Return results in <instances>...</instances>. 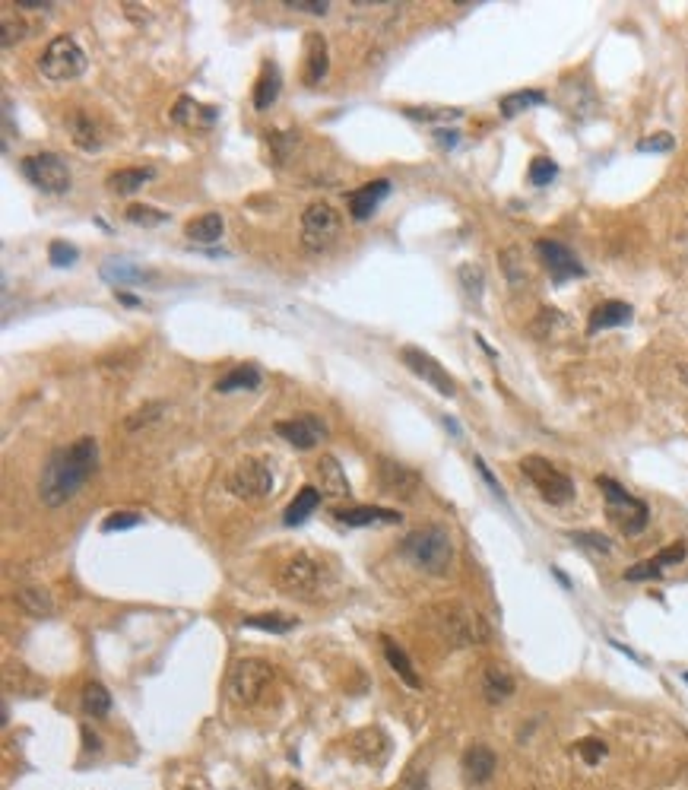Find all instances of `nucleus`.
I'll use <instances>...</instances> for the list:
<instances>
[{"instance_id":"nucleus-17","label":"nucleus","mask_w":688,"mask_h":790,"mask_svg":"<svg viewBox=\"0 0 688 790\" xmlns=\"http://www.w3.org/2000/svg\"><path fill=\"white\" fill-rule=\"evenodd\" d=\"M64 124H67V131H70V140L77 143L80 149H86V153H96V149H102L105 133L98 131L96 118H92L89 112H70Z\"/></svg>"},{"instance_id":"nucleus-49","label":"nucleus","mask_w":688,"mask_h":790,"mask_svg":"<svg viewBox=\"0 0 688 790\" xmlns=\"http://www.w3.org/2000/svg\"><path fill=\"white\" fill-rule=\"evenodd\" d=\"M285 7L295 10V13H314V16H324L330 10L327 0H283Z\"/></svg>"},{"instance_id":"nucleus-32","label":"nucleus","mask_w":688,"mask_h":790,"mask_svg":"<svg viewBox=\"0 0 688 790\" xmlns=\"http://www.w3.org/2000/svg\"><path fill=\"white\" fill-rule=\"evenodd\" d=\"M260 387V371L258 365H238L229 375H223L216 381V391L219 394H232V391H254Z\"/></svg>"},{"instance_id":"nucleus-48","label":"nucleus","mask_w":688,"mask_h":790,"mask_svg":"<svg viewBox=\"0 0 688 790\" xmlns=\"http://www.w3.org/2000/svg\"><path fill=\"white\" fill-rule=\"evenodd\" d=\"M577 755H581L587 765H599V759L606 755V743L597 740V736H587V740L577 743Z\"/></svg>"},{"instance_id":"nucleus-38","label":"nucleus","mask_w":688,"mask_h":790,"mask_svg":"<svg viewBox=\"0 0 688 790\" xmlns=\"http://www.w3.org/2000/svg\"><path fill=\"white\" fill-rule=\"evenodd\" d=\"M127 219H131L133 225L153 229V225L168 223V213L166 210H156V207H149V203H131V207H127Z\"/></svg>"},{"instance_id":"nucleus-40","label":"nucleus","mask_w":688,"mask_h":790,"mask_svg":"<svg viewBox=\"0 0 688 790\" xmlns=\"http://www.w3.org/2000/svg\"><path fill=\"white\" fill-rule=\"evenodd\" d=\"M457 273H460V283H463V293L470 295L473 302H480L482 299V289H486V273H482V267L463 264Z\"/></svg>"},{"instance_id":"nucleus-22","label":"nucleus","mask_w":688,"mask_h":790,"mask_svg":"<svg viewBox=\"0 0 688 790\" xmlns=\"http://www.w3.org/2000/svg\"><path fill=\"white\" fill-rule=\"evenodd\" d=\"M172 121L181 127H188V131H207V127L216 121V112L209 106H200L197 98L181 96L178 106L172 108Z\"/></svg>"},{"instance_id":"nucleus-8","label":"nucleus","mask_w":688,"mask_h":790,"mask_svg":"<svg viewBox=\"0 0 688 790\" xmlns=\"http://www.w3.org/2000/svg\"><path fill=\"white\" fill-rule=\"evenodd\" d=\"M521 473L530 480L536 492L549 505H568L574 498V483H571V476L562 473L552 461L539 454H527L521 461Z\"/></svg>"},{"instance_id":"nucleus-3","label":"nucleus","mask_w":688,"mask_h":790,"mask_svg":"<svg viewBox=\"0 0 688 790\" xmlns=\"http://www.w3.org/2000/svg\"><path fill=\"white\" fill-rule=\"evenodd\" d=\"M400 553L412 562L416 568L429 574H445L454 562V543H451V533L445 527L431 524L422 527V531H412L403 537L400 543Z\"/></svg>"},{"instance_id":"nucleus-24","label":"nucleus","mask_w":688,"mask_h":790,"mask_svg":"<svg viewBox=\"0 0 688 790\" xmlns=\"http://www.w3.org/2000/svg\"><path fill=\"white\" fill-rule=\"evenodd\" d=\"M482 695H486L488 705H501L514 695V676H511L505 667L488 664L486 673H482Z\"/></svg>"},{"instance_id":"nucleus-51","label":"nucleus","mask_w":688,"mask_h":790,"mask_svg":"<svg viewBox=\"0 0 688 790\" xmlns=\"http://www.w3.org/2000/svg\"><path fill=\"white\" fill-rule=\"evenodd\" d=\"M473 463H476V470H480V476H482V480H486L488 492H492V496L498 498V502L505 505V508H508V496H505V492H501L498 480H495V476H492V470L486 467V461H482V457H473Z\"/></svg>"},{"instance_id":"nucleus-13","label":"nucleus","mask_w":688,"mask_h":790,"mask_svg":"<svg viewBox=\"0 0 688 790\" xmlns=\"http://www.w3.org/2000/svg\"><path fill=\"white\" fill-rule=\"evenodd\" d=\"M536 254H539L542 267L549 270L552 283L556 286H562V283L568 280H577V276H584V264L574 258V251H571L568 245H562V242H552V238H539L536 242Z\"/></svg>"},{"instance_id":"nucleus-7","label":"nucleus","mask_w":688,"mask_h":790,"mask_svg":"<svg viewBox=\"0 0 688 790\" xmlns=\"http://www.w3.org/2000/svg\"><path fill=\"white\" fill-rule=\"evenodd\" d=\"M273 679H276V673H273V667L267 664V660L242 658L229 670V683L225 685H229L232 701H238V705H258V701L270 692Z\"/></svg>"},{"instance_id":"nucleus-20","label":"nucleus","mask_w":688,"mask_h":790,"mask_svg":"<svg viewBox=\"0 0 688 790\" xmlns=\"http://www.w3.org/2000/svg\"><path fill=\"white\" fill-rule=\"evenodd\" d=\"M390 194V182L387 178H375L371 184H365V188L352 191V194L346 197L349 200V213H352V219H369L371 213L381 207V200Z\"/></svg>"},{"instance_id":"nucleus-53","label":"nucleus","mask_w":688,"mask_h":790,"mask_svg":"<svg viewBox=\"0 0 688 790\" xmlns=\"http://www.w3.org/2000/svg\"><path fill=\"white\" fill-rule=\"evenodd\" d=\"M16 7L20 10H45V7H51L48 0H16Z\"/></svg>"},{"instance_id":"nucleus-6","label":"nucleus","mask_w":688,"mask_h":790,"mask_svg":"<svg viewBox=\"0 0 688 790\" xmlns=\"http://www.w3.org/2000/svg\"><path fill=\"white\" fill-rule=\"evenodd\" d=\"M38 71L51 83H70L86 71V51L73 36H55L38 57Z\"/></svg>"},{"instance_id":"nucleus-55","label":"nucleus","mask_w":688,"mask_h":790,"mask_svg":"<svg viewBox=\"0 0 688 790\" xmlns=\"http://www.w3.org/2000/svg\"><path fill=\"white\" fill-rule=\"evenodd\" d=\"M445 426H447V429H451V432H454V435H460V426H457V422H454V420H445Z\"/></svg>"},{"instance_id":"nucleus-41","label":"nucleus","mask_w":688,"mask_h":790,"mask_svg":"<svg viewBox=\"0 0 688 790\" xmlns=\"http://www.w3.org/2000/svg\"><path fill=\"white\" fill-rule=\"evenodd\" d=\"M501 267H505V276H508L511 286H523L527 283V267H523V258L517 248L501 251Z\"/></svg>"},{"instance_id":"nucleus-4","label":"nucleus","mask_w":688,"mask_h":790,"mask_svg":"<svg viewBox=\"0 0 688 790\" xmlns=\"http://www.w3.org/2000/svg\"><path fill=\"white\" fill-rule=\"evenodd\" d=\"M599 492L606 498V518L616 531H622L625 537H638L650 521V508L641 498H634L625 486H619L612 476H599L597 480Z\"/></svg>"},{"instance_id":"nucleus-35","label":"nucleus","mask_w":688,"mask_h":790,"mask_svg":"<svg viewBox=\"0 0 688 790\" xmlns=\"http://www.w3.org/2000/svg\"><path fill=\"white\" fill-rule=\"evenodd\" d=\"M244 629H260V632H270V635H285V632L295 629V619L293 616H279V613H260V616L244 619Z\"/></svg>"},{"instance_id":"nucleus-14","label":"nucleus","mask_w":688,"mask_h":790,"mask_svg":"<svg viewBox=\"0 0 688 790\" xmlns=\"http://www.w3.org/2000/svg\"><path fill=\"white\" fill-rule=\"evenodd\" d=\"M273 429H276L279 438L289 441V445H293V448H299V451L314 448V445H318V441L327 435L324 422L314 420V416H299V420H279Z\"/></svg>"},{"instance_id":"nucleus-47","label":"nucleus","mask_w":688,"mask_h":790,"mask_svg":"<svg viewBox=\"0 0 688 790\" xmlns=\"http://www.w3.org/2000/svg\"><path fill=\"white\" fill-rule=\"evenodd\" d=\"M685 553H688V546L679 539V543L667 546V549H660V553H657V556H650V559L657 562V568H660V572H667L669 565H679V562L685 559Z\"/></svg>"},{"instance_id":"nucleus-44","label":"nucleus","mask_w":688,"mask_h":790,"mask_svg":"<svg viewBox=\"0 0 688 790\" xmlns=\"http://www.w3.org/2000/svg\"><path fill=\"white\" fill-rule=\"evenodd\" d=\"M48 258L55 267H73L80 260V251L70 245V242H61V238H57V242H51L48 245Z\"/></svg>"},{"instance_id":"nucleus-11","label":"nucleus","mask_w":688,"mask_h":790,"mask_svg":"<svg viewBox=\"0 0 688 790\" xmlns=\"http://www.w3.org/2000/svg\"><path fill=\"white\" fill-rule=\"evenodd\" d=\"M400 362H403L416 378H422L425 385L435 387L441 397H454V394H457V381L451 378V371H447L435 356L419 350V346H403V350H400Z\"/></svg>"},{"instance_id":"nucleus-45","label":"nucleus","mask_w":688,"mask_h":790,"mask_svg":"<svg viewBox=\"0 0 688 790\" xmlns=\"http://www.w3.org/2000/svg\"><path fill=\"white\" fill-rule=\"evenodd\" d=\"M673 149H675V140H673V133L667 131L650 133V137L638 140V153H673Z\"/></svg>"},{"instance_id":"nucleus-26","label":"nucleus","mask_w":688,"mask_h":790,"mask_svg":"<svg viewBox=\"0 0 688 790\" xmlns=\"http://www.w3.org/2000/svg\"><path fill=\"white\" fill-rule=\"evenodd\" d=\"M381 648H384V658H387L390 670H394L396 676L403 679V683L410 685V689H422V676H419L416 667H412L410 654H406V650L400 648V644H396L394 638H387V635L381 638Z\"/></svg>"},{"instance_id":"nucleus-39","label":"nucleus","mask_w":688,"mask_h":790,"mask_svg":"<svg viewBox=\"0 0 688 790\" xmlns=\"http://www.w3.org/2000/svg\"><path fill=\"white\" fill-rule=\"evenodd\" d=\"M162 413H166V403H162V400H153V403H143V406H137V410H133L131 416H127L124 429H127V432H137V429H147L149 422H156Z\"/></svg>"},{"instance_id":"nucleus-52","label":"nucleus","mask_w":688,"mask_h":790,"mask_svg":"<svg viewBox=\"0 0 688 790\" xmlns=\"http://www.w3.org/2000/svg\"><path fill=\"white\" fill-rule=\"evenodd\" d=\"M435 137H438V143H441V147H447V149H451V147H457V140H460V137H457V131H451V133H447L445 127H441V131H435Z\"/></svg>"},{"instance_id":"nucleus-28","label":"nucleus","mask_w":688,"mask_h":790,"mask_svg":"<svg viewBox=\"0 0 688 790\" xmlns=\"http://www.w3.org/2000/svg\"><path fill=\"white\" fill-rule=\"evenodd\" d=\"M305 48H308V61H305V83L308 86H318L320 80L327 77V42L324 36H308L305 38Z\"/></svg>"},{"instance_id":"nucleus-29","label":"nucleus","mask_w":688,"mask_h":790,"mask_svg":"<svg viewBox=\"0 0 688 790\" xmlns=\"http://www.w3.org/2000/svg\"><path fill=\"white\" fill-rule=\"evenodd\" d=\"M223 229L225 223L219 213H203V217H194L184 225V235H188L191 242H197V245H213V242L223 238Z\"/></svg>"},{"instance_id":"nucleus-2","label":"nucleus","mask_w":688,"mask_h":790,"mask_svg":"<svg viewBox=\"0 0 688 790\" xmlns=\"http://www.w3.org/2000/svg\"><path fill=\"white\" fill-rule=\"evenodd\" d=\"M334 572L320 556L314 553H295L289 562L279 568V590L295 600H320L334 590Z\"/></svg>"},{"instance_id":"nucleus-50","label":"nucleus","mask_w":688,"mask_h":790,"mask_svg":"<svg viewBox=\"0 0 688 790\" xmlns=\"http://www.w3.org/2000/svg\"><path fill=\"white\" fill-rule=\"evenodd\" d=\"M552 324H565V318L558 315L556 308H542L539 318H536V321H533V334H536V336H546V334H549V330H552Z\"/></svg>"},{"instance_id":"nucleus-43","label":"nucleus","mask_w":688,"mask_h":790,"mask_svg":"<svg viewBox=\"0 0 688 790\" xmlns=\"http://www.w3.org/2000/svg\"><path fill=\"white\" fill-rule=\"evenodd\" d=\"M571 539H574L577 546H584V549H590L593 556H609L612 553V543L606 537H599V533H590V531H577L571 533Z\"/></svg>"},{"instance_id":"nucleus-18","label":"nucleus","mask_w":688,"mask_h":790,"mask_svg":"<svg viewBox=\"0 0 688 790\" xmlns=\"http://www.w3.org/2000/svg\"><path fill=\"white\" fill-rule=\"evenodd\" d=\"M634 318L632 305L628 302H599L597 308L590 311V321H587V334H603L609 327H625L628 321Z\"/></svg>"},{"instance_id":"nucleus-34","label":"nucleus","mask_w":688,"mask_h":790,"mask_svg":"<svg viewBox=\"0 0 688 790\" xmlns=\"http://www.w3.org/2000/svg\"><path fill=\"white\" fill-rule=\"evenodd\" d=\"M536 106H546V92L539 89H521V92H511V96L501 98V115L505 118H517L521 112Z\"/></svg>"},{"instance_id":"nucleus-31","label":"nucleus","mask_w":688,"mask_h":790,"mask_svg":"<svg viewBox=\"0 0 688 790\" xmlns=\"http://www.w3.org/2000/svg\"><path fill=\"white\" fill-rule=\"evenodd\" d=\"M320 492H318V486H305V489L299 492V496L293 498V502H289V508H285V514H283V521L289 527H295V524H305L308 518H311L314 511H318V505H320Z\"/></svg>"},{"instance_id":"nucleus-10","label":"nucleus","mask_w":688,"mask_h":790,"mask_svg":"<svg viewBox=\"0 0 688 790\" xmlns=\"http://www.w3.org/2000/svg\"><path fill=\"white\" fill-rule=\"evenodd\" d=\"M20 172H22V178H26L29 184H35V188L45 191V194H67L70 182H73L67 159H64V156H57V153H32V156H26V159L20 162Z\"/></svg>"},{"instance_id":"nucleus-37","label":"nucleus","mask_w":688,"mask_h":790,"mask_svg":"<svg viewBox=\"0 0 688 790\" xmlns=\"http://www.w3.org/2000/svg\"><path fill=\"white\" fill-rule=\"evenodd\" d=\"M26 36H29V22L22 20V16H13L10 10H4V16H0V45L10 51Z\"/></svg>"},{"instance_id":"nucleus-56","label":"nucleus","mask_w":688,"mask_h":790,"mask_svg":"<svg viewBox=\"0 0 688 790\" xmlns=\"http://www.w3.org/2000/svg\"><path fill=\"white\" fill-rule=\"evenodd\" d=\"M289 790H305V787H302V784H293V787H289Z\"/></svg>"},{"instance_id":"nucleus-36","label":"nucleus","mask_w":688,"mask_h":790,"mask_svg":"<svg viewBox=\"0 0 688 790\" xmlns=\"http://www.w3.org/2000/svg\"><path fill=\"white\" fill-rule=\"evenodd\" d=\"M83 711L89 714V718H105V714L112 711V695H108V689H105L102 683H86Z\"/></svg>"},{"instance_id":"nucleus-19","label":"nucleus","mask_w":688,"mask_h":790,"mask_svg":"<svg viewBox=\"0 0 688 790\" xmlns=\"http://www.w3.org/2000/svg\"><path fill=\"white\" fill-rule=\"evenodd\" d=\"M314 473H318V492H320V496H327V498L349 496L346 470L340 467V461H336L334 454H324V457H320L318 467H314Z\"/></svg>"},{"instance_id":"nucleus-25","label":"nucleus","mask_w":688,"mask_h":790,"mask_svg":"<svg viewBox=\"0 0 688 790\" xmlns=\"http://www.w3.org/2000/svg\"><path fill=\"white\" fill-rule=\"evenodd\" d=\"M495 765H498V759H495V752L488 746H470L463 755V775L470 784H486L488 777L495 775Z\"/></svg>"},{"instance_id":"nucleus-16","label":"nucleus","mask_w":688,"mask_h":790,"mask_svg":"<svg viewBox=\"0 0 688 790\" xmlns=\"http://www.w3.org/2000/svg\"><path fill=\"white\" fill-rule=\"evenodd\" d=\"M336 521L346 527H375V524H400L403 514L394 508H378V505H355V508H340Z\"/></svg>"},{"instance_id":"nucleus-5","label":"nucleus","mask_w":688,"mask_h":790,"mask_svg":"<svg viewBox=\"0 0 688 790\" xmlns=\"http://www.w3.org/2000/svg\"><path fill=\"white\" fill-rule=\"evenodd\" d=\"M435 629L454 648H470V644H486L488 641V625L476 609L463 607V603H447L435 613Z\"/></svg>"},{"instance_id":"nucleus-12","label":"nucleus","mask_w":688,"mask_h":790,"mask_svg":"<svg viewBox=\"0 0 688 790\" xmlns=\"http://www.w3.org/2000/svg\"><path fill=\"white\" fill-rule=\"evenodd\" d=\"M273 470L267 467L260 457H244L242 463H238L235 470H232V492H235L238 498H267L273 492Z\"/></svg>"},{"instance_id":"nucleus-9","label":"nucleus","mask_w":688,"mask_h":790,"mask_svg":"<svg viewBox=\"0 0 688 790\" xmlns=\"http://www.w3.org/2000/svg\"><path fill=\"white\" fill-rule=\"evenodd\" d=\"M343 219L340 213L324 200H314L302 213V248L311 254H324L340 238Z\"/></svg>"},{"instance_id":"nucleus-15","label":"nucleus","mask_w":688,"mask_h":790,"mask_svg":"<svg viewBox=\"0 0 688 790\" xmlns=\"http://www.w3.org/2000/svg\"><path fill=\"white\" fill-rule=\"evenodd\" d=\"M378 480H381L384 492H394L400 498H412L419 489V473L410 467H403L400 461H390V457H381L378 461Z\"/></svg>"},{"instance_id":"nucleus-21","label":"nucleus","mask_w":688,"mask_h":790,"mask_svg":"<svg viewBox=\"0 0 688 790\" xmlns=\"http://www.w3.org/2000/svg\"><path fill=\"white\" fill-rule=\"evenodd\" d=\"M98 273H102L105 283H115V286H140V283H147L153 276L149 270H143V267L127 258H108L98 267Z\"/></svg>"},{"instance_id":"nucleus-23","label":"nucleus","mask_w":688,"mask_h":790,"mask_svg":"<svg viewBox=\"0 0 688 790\" xmlns=\"http://www.w3.org/2000/svg\"><path fill=\"white\" fill-rule=\"evenodd\" d=\"M279 92H283V73H279L276 61H264L258 83H254V108L264 112V108L276 106Z\"/></svg>"},{"instance_id":"nucleus-42","label":"nucleus","mask_w":688,"mask_h":790,"mask_svg":"<svg viewBox=\"0 0 688 790\" xmlns=\"http://www.w3.org/2000/svg\"><path fill=\"white\" fill-rule=\"evenodd\" d=\"M527 175H530V182H533L536 188H546L549 182H556L558 166L549 159V156H536V159L530 162V172H527Z\"/></svg>"},{"instance_id":"nucleus-30","label":"nucleus","mask_w":688,"mask_h":790,"mask_svg":"<svg viewBox=\"0 0 688 790\" xmlns=\"http://www.w3.org/2000/svg\"><path fill=\"white\" fill-rule=\"evenodd\" d=\"M156 172L147 166H131V168H118V172H112L108 175V188L115 191V194H133V191H140L147 182H153Z\"/></svg>"},{"instance_id":"nucleus-27","label":"nucleus","mask_w":688,"mask_h":790,"mask_svg":"<svg viewBox=\"0 0 688 790\" xmlns=\"http://www.w3.org/2000/svg\"><path fill=\"white\" fill-rule=\"evenodd\" d=\"M16 603H20L22 613L35 616V619H48V616H55V597H51L45 588H38V584H26V588L16 590Z\"/></svg>"},{"instance_id":"nucleus-1","label":"nucleus","mask_w":688,"mask_h":790,"mask_svg":"<svg viewBox=\"0 0 688 790\" xmlns=\"http://www.w3.org/2000/svg\"><path fill=\"white\" fill-rule=\"evenodd\" d=\"M98 467V445L92 435H83L67 448H57L48 457L38 480V496L45 508H61L77 496Z\"/></svg>"},{"instance_id":"nucleus-33","label":"nucleus","mask_w":688,"mask_h":790,"mask_svg":"<svg viewBox=\"0 0 688 790\" xmlns=\"http://www.w3.org/2000/svg\"><path fill=\"white\" fill-rule=\"evenodd\" d=\"M403 115L410 121H422V124L438 127V131H441V124H451V121L463 118L460 108H445V106H410V108H403Z\"/></svg>"},{"instance_id":"nucleus-54","label":"nucleus","mask_w":688,"mask_h":790,"mask_svg":"<svg viewBox=\"0 0 688 790\" xmlns=\"http://www.w3.org/2000/svg\"><path fill=\"white\" fill-rule=\"evenodd\" d=\"M115 295H118V302H124L127 308H140V299H133L131 293H121V289H118V293H115Z\"/></svg>"},{"instance_id":"nucleus-46","label":"nucleus","mask_w":688,"mask_h":790,"mask_svg":"<svg viewBox=\"0 0 688 790\" xmlns=\"http://www.w3.org/2000/svg\"><path fill=\"white\" fill-rule=\"evenodd\" d=\"M140 524H143V518H140V514H131V511H115V514H108V518L102 521V531L105 533L131 531V527H140Z\"/></svg>"}]
</instances>
